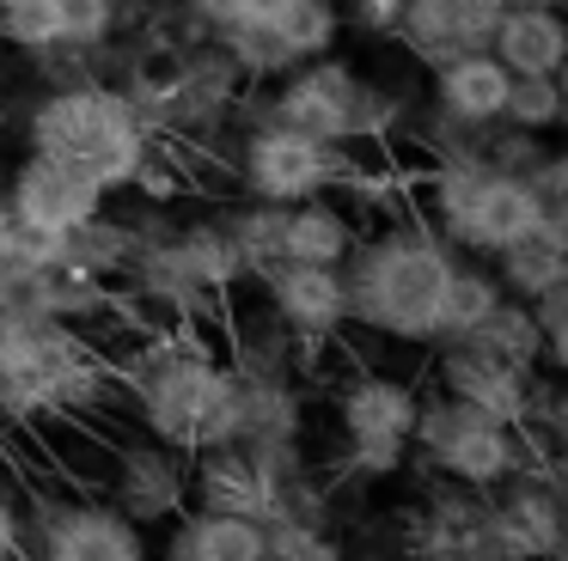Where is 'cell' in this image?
<instances>
[{"label": "cell", "mask_w": 568, "mask_h": 561, "mask_svg": "<svg viewBox=\"0 0 568 561\" xmlns=\"http://www.w3.org/2000/svg\"><path fill=\"white\" fill-rule=\"evenodd\" d=\"M116 390L129 397L141 434L160 446L196 451L233 446V409H239V373L214 341L196 329H160V336H135V348L111 366Z\"/></svg>", "instance_id": "cell-1"}, {"label": "cell", "mask_w": 568, "mask_h": 561, "mask_svg": "<svg viewBox=\"0 0 568 561\" xmlns=\"http://www.w3.org/2000/svg\"><path fill=\"white\" fill-rule=\"evenodd\" d=\"M453 268L458 251L434 238L416 214L361 226L355 251L343 256L348 329L379 336L385 348H434V317H440V293Z\"/></svg>", "instance_id": "cell-2"}, {"label": "cell", "mask_w": 568, "mask_h": 561, "mask_svg": "<svg viewBox=\"0 0 568 561\" xmlns=\"http://www.w3.org/2000/svg\"><path fill=\"white\" fill-rule=\"evenodd\" d=\"M26 153H50L62 165H74L87 183H99L104 195H123L148 177L160 141L148 134V122L135 116V104L123 98V85L111 80H80V85H43L26 110Z\"/></svg>", "instance_id": "cell-3"}, {"label": "cell", "mask_w": 568, "mask_h": 561, "mask_svg": "<svg viewBox=\"0 0 568 561\" xmlns=\"http://www.w3.org/2000/svg\"><path fill=\"white\" fill-rule=\"evenodd\" d=\"M111 397H123L116 373L92 354L80 329L0 312V421L87 415Z\"/></svg>", "instance_id": "cell-4"}, {"label": "cell", "mask_w": 568, "mask_h": 561, "mask_svg": "<svg viewBox=\"0 0 568 561\" xmlns=\"http://www.w3.org/2000/svg\"><path fill=\"white\" fill-rule=\"evenodd\" d=\"M257 110L270 122H287V129L312 134V141H331V146H385L404 129L409 98L367 80L343 55H318V61L287 68Z\"/></svg>", "instance_id": "cell-5"}, {"label": "cell", "mask_w": 568, "mask_h": 561, "mask_svg": "<svg viewBox=\"0 0 568 561\" xmlns=\"http://www.w3.org/2000/svg\"><path fill=\"white\" fill-rule=\"evenodd\" d=\"M409 214L446 238L458 256L495 263L531 220L544 214L526 177H507L489 165H422L416 190H409Z\"/></svg>", "instance_id": "cell-6"}, {"label": "cell", "mask_w": 568, "mask_h": 561, "mask_svg": "<svg viewBox=\"0 0 568 561\" xmlns=\"http://www.w3.org/2000/svg\"><path fill=\"white\" fill-rule=\"evenodd\" d=\"M422 409V385L409 373H355L336 385L331 402V476L336 482H392L409 463V427Z\"/></svg>", "instance_id": "cell-7"}, {"label": "cell", "mask_w": 568, "mask_h": 561, "mask_svg": "<svg viewBox=\"0 0 568 561\" xmlns=\"http://www.w3.org/2000/svg\"><path fill=\"white\" fill-rule=\"evenodd\" d=\"M531 463V439L446 390H422L416 427H409V463L422 482H458V488H501Z\"/></svg>", "instance_id": "cell-8"}, {"label": "cell", "mask_w": 568, "mask_h": 561, "mask_svg": "<svg viewBox=\"0 0 568 561\" xmlns=\"http://www.w3.org/2000/svg\"><path fill=\"white\" fill-rule=\"evenodd\" d=\"M355 146H331L312 141V134L287 129V122H270L263 110H251L245 129L226 146V165H233V190L245 202H312V195H336L348 177H355Z\"/></svg>", "instance_id": "cell-9"}, {"label": "cell", "mask_w": 568, "mask_h": 561, "mask_svg": "<svg viewBox=\"0 0 568 561\" xmlns=\"http://www.w3.org/2000/svg\"><path fill=\"white\" fill-rule=\"evenodd\" d=\"M19 561H153V543L104 494H31Z\"/></svg>", "instance_id": "cell-10"}, {"label": "cell", "mask_w": 568, "mask_h": 561, "mask_svg": "<svg viewBox=\"0 0 568 561\" xmlns=\"http://www.w3.org/2000/svg\"><path fill=\"white\" fill-rule=\"evenodd\" d=\"M397 561H501L489 488L422 482V494L397 519Z\"/></svg>", "instance_id": "cell-11"}, {"label": "cell", "mask_w": 568, "mask_h": 561, "mask_svg": "<svg viewBox=\"0 0 568 561\" xmlns=\"http://www.w3.org/2000/svg\"><path fill=\"white\" fill-rule=\"evenodd\" d=\"M257 293L270 299V312L287 324V336L300 341L306 373H318V360L348 336L343 268H331V263H275V268L257 275Z\"/></svg>", "instance_id": "cell-12"}, {"label": "cell", "mask_w": 568, "mask_h": 561, "mask_svg": "<svg viewBox=\"0 0 568 561\" xmlns=\"http://www.w3.org/2000/svg\"><path fill=\"white\" fill-rule=\"evenodd\" d=\"M0 190H7V220L26 232H50V238H68L87 220H99L111 207V195L99 183H87L74 165L50 153H19L13 165L0 171Z\"/></svg>", "instance_id": "cell-13"}, {"label": "cell", "mask_w": 568, "mask_h": 561, "mask_svg": "<svg viewBox=\"0 0 568 561\" xmlns=\"http://www.w3.org/2000/svg\"><path fill=\"white\" fill-rule=\"evenodd\" d=\"M99 494L111 500L123 519H135L141 531H165V524L190 507V458L172 446H160L153 434H141V439H129V446L111 451Z\"/></svg>", "instance_id": "cell-14"}, {"label": "cell", "mask_w": 568, "mask_h": 561, "mask_svg": "<svg viewBox=\"0 0 568 561\" xmlns=\"http://www.w3.org/2000/svg\"><path fill=\"white\" fill-rule=\"evenodd\" d=\"M221 354L239 378H306V360H300V341L287 336V324L270 312V299L257 293V280L226 293L221 305Z\"/></svg>", "instance_id": "cell-15"}, {"label": "cell", "mask_w": 568, "mask_h": 561, "mask_svg": "<svg viewBox=\"0 0 568 561\" xmlns=\"http://www.w3.org/2000/svg\"><path fill=\"white\" fill-rule=\"evenodd\" d=\"M531 378L538 373L489 354L483 341H446V348H434V390H446V397L470 402V409L495 415V421H507V427L526 421Z\"/></svg>", "instance_id": "cell-16"}, {"label": "cell", "mask_w": 568, "mask_h": 561, "mask_svg": "<svg viewBox=\"0 0 568 561\" xmlns=\"http://www.w3.org/2000/svg\"><path fill=\"white\" fill-rule=\"evenodd\" d=\"M495 19H501L495 0H404V19H397L392 43L416 68H446L458 55L489 49Z\"/></svg>", "instance_id": "cell-17"}, {"label": "cell", "mask_w": 568, "mask_h": 561, "mask_svg": "<svg viewBox=\"0 0 568 561\" xmlns=\"http://www.w3.org/2000/svg\"><path fill=\"white\" fill-rule=\"evenodd\" d=\"M489 524L495 543H501V561H550L556 543L568 537V512L531 476V463L519 476H507L501 488H489Z\"/></svg>", "instance_id": "cell-18"}, {"label": "cell", "mask_w": 568, "mask_h": 561, "mask_svg": "<svg viewBox=\"0 0 568 561\" xmlns=\"http://www.w3.org/2000/svg\"><path fill=\"white\" fill-rule=\"evenodd\" d=\"M489 55L507 73H556L568 61V7L562 0H519L495 19Z\"/></svg>", "instance_id": "cell-19"}, {"label": "cell", "mask_w": 568, "mask_h": 561, "mask_svg": "<svg viewBox=\"0 0 568 561\" xmlns=\"http://www.w3.org/2000/svg\"><path fill=\"white\" fill-rule=\"evenodd\" d=\"M270 555V531L239 512H209L184 507L160 537V561H263Z\"/></svg>", "instance_id": "cell-20"}, {"label": "cell", "mask_w": 568, "mask_h": 561, "mask_svg": "<svg viewBox=\"0 0 568 561\" xmlns=\"http://www.w3.org/2000/svg\"><path fill=\"white\" fill-rule=\"evenodd\" d=\"M306 390L300 378H239L233 446H300L306 439Z\"/></svg>", "instance_id": "cell-21"}, {"label": "cell", "mask_w": 568, "mask_h": 561, "mask_svg": "<svg viewBox=\"0 0 568 561\" xmlns=\"http://www.w3.org/2000/svg\"><path fill=\"white\" fill-rule=\"evenodd\" d=\"M507 85H514V73L489 49H477V55H458L446 68H428V104L458 122H501Z\"/></svg>", "instance_id": "cell-22"}, {"label": "cell", "mask_w": 568, "mask_h": 561, "mask_svg": "<svg viewBox=\"0 0 568 561\" xmlns=\"http://www.w3.org/2000/svg\"><path fill=\"white\" fill-rule=\"evenodd\" d=\"M495 275L514 299H538L550 287H568V220L538 214L501 256H495Z\"/></svg>", "instance_id": "cell-23"}, {"label": "cell", "mask_w": 568, "mask_h": 561, "mask_svg": "<svg viewBox=\"0 0 568 561\" xmlns=\"http://www.w3.org/2000/svg\"><path fill=\"white\" fill-rule=\"evenodd\" d=\"M361 220L348 214L336 195H312V202L282 207V263H331L343 268V256L355 251Z\"/></svg>", "instance_id": "cell-24"}, {"label": "cell", "mask_w": 568, "mask_h": 561, "mask_svg": "<svg viewBox=\"0 0 568 561\" xmlns=\"http://www.w3.org/2000/svg\"><path fill=\"white\" fill-rule=\"evenodd\" d=\"M178 256H184L190 280H196L214 305H226V293L251 280V268H245V256H239V244H233V232H226L221 214L178 220Z\"/></svg>", "instance_id": "cell-25"}, {"label": "cell", "mask_w": 568, "mask_h": 561, "mask_svg": "<svg viewBox=\"0 0 568 561\" xmlns=\"http://www.w3.org/2000/svg\"><path fill=\"white\" fill-rule=\"evenodd\" d=\"M501 275H495V263H477V256H458L453 280H446L440 293V317H434V348H446V341H465L483 329V317L501 305Z\"/></svg>", "instance_id": "cell-26"}, {"label": "cell", "mask_w": 568, "mask_h": 561, "mask_svg": "<svg viewBox=\"0 0 568 561\" xmlns=\"http://www.w3.org/2000/svg\"><path fill=\"white\" fill-rule=\"evenodd\" d=\"M62 263L80 268V275H99V280H111V287H116V275H123V263H129V220L104 207L99 220H87L80 232H68Z\"/></svg>", "instance_id": "cell-27"}, {"label": "cell", "mask_w": 568, "mask_h": 561, "mask_svg": "<svg viewBox=\"0 0 568 561\" xmlns=\"http://www.w3.org/2000/svg\"><path fill=\"white\" fill-rule=\"evenodd\" d=\"M55 49H104L129 37V0H50Z\"/></svg>", "instance_id": "cell-28"}, {"label": "cell", "mask_w": 568, "mask_h": 561, "mask_svg": "<svg viewBox=\"0 0 568 561\" xmlns=\"http://www.w3.org/2000/svg\"><path fill=\"white\" fill-rule=\"evenodd\" d=\"M465 341H483L489 354H501V360L526 366V373H538L544 366V336H538V317H531L526 299H514V293H501V305H495L489 317H483L477 336Z\"/></svg>", "instance_id": "cell-29"}, {"label": "cell", "mask_w": 568, "mask_h": 561, "mask_svg": "<svg viewBox=\"0 0 568 561\" xmlns=\"http://www.w3.org/2000/svg\"><path fill=\"white\" fill-rule=\"evenodd\" d=\"M275 43L287 49V61H318V55H336V37H343V12L336 0H294L282 19L270 24Z\"/></svg>", "instance_id": "cell-30"}, {"label": "cell", "mask_w": 568, "mask_h": 561, "mask_svg": "<svg viewBox=\"0 0 568 561\" xmlns=\"http://www.w3.org/2000/svg\"><path fill=\"white\" fill-rule=\"evenodd\" d=\"M519 434L531 439V458L538 451H568V378H556V373L531 378V402H526Z\"/></svg>", "instance_id": "cell-31"}, {"label": "cell", "mask_w": 568, "mask_h": 561, "mask_svg": "<svg viewBox=\"0 0 568 561\" xmlns=\"http://www.w3.org/2000/svg\"><path fill=\"white\" fill-rule=\"evenodd\" d=\"M507 129H526V134H556L562 129V98H556L550 73H514L507 85V104H501Z\"/></svg>", "instance_id": "cell-32"}, {"label": "cell", "mask_w": 568, "mask_h": 561, "mask_svg": "<svg viewBox=\"0 0 568 561\" xmlns=\"http://www.w3.org/2000/svg\"><path fill=\"white\" fill-rule=\"evenodd\" d=\"M196 37H226V31H251V24H275L294 0H178Z\"/></svg>", "instance_id": "cell-33"}, {"label": "cell", "mask_w": 568, "mask_h": 561, "mask_svg": "<svg viewBox=\"0 0 568 561\" xmlns=\"http://www.w3.org/2000/svg\"><path fill=\"white\" fill-rule=\"evenodd\" d=\"M531 317H538V336H544V366L538 373L568 378V287H550L538 299H526Z\"/></svg>", "instance_id": "cell-34"}, {"label": "cell", "mask_w": 568, "mask_h": 561, "mask_svg": "<svg viewBox=\"0 0 568 561\" xmlns=\"http://www.w3.org/2000/svg\"><path fill=\"white\" fill-rule=\"evenodd\" d=\"M263 561H355L336 531H270V555Z\"/></svg>", "instance_id": "cell-35"}, {"label": "cell", "mask_w": 568, "mask_h": 561, "mask_svg": "<svg viewBox=\"0 0 568 561\" xmlns=\"http://www.w3.org/2000/svg\"><path fill=\"white\" fill-rule=\"evenodd\" d=\"M526 183H531V195H538L544 214L568 220V141L562 146H544V159L526 171Z\"/></svg>", "instance_id": "cell-36"}, {"label": "cell", "mask_w": 568, "mask_h": 561, "mask_svg": "<svg viewBox=\"0 0 568 561\" xmlns=\"http://www.w3.org/2000/svg\"><path fill=\"white\" fill-rule=\"evenodd\" d=\"M336 12H343V31L392 37L397 19H404V0H336Z\"/></svg>", "instance_id": "cell-37"}, {"label": "cell", "mask_w": 568, "mask_h": 561, "mask_svg": "<svg viewBox=\"0 0 568 561\" xmlns=\"http://www.w3.org/2000/svg\"><path fill=\"white\" fill-rule=\"evenodd\" d=\"M26 549V494L0 476V561H19Z\"/></svg>", "instance_id": "cell-38"}, {"label": "cell", "mask_w": 568, "mask_h": 561, "mask_svg": "<svg viewBox=\"0 0 568 561\" xmlns=\"http://www.w3.org/2000/svg\"><path fill=\"white\" fill-rule=\"evenodd\" d=\"M531 476H538V482L550 488V500L568 512V451H538V458H531Z\"/></svg>", "instance_id": "cell-39"}, {"label": "cell", "mask_w": 568, "mask_h": 561, "mask_svg": "<svg viewBox=\"0 0 568 561\" xmlns=\"http://www.w3.org/2000/svg\"><path fill=\"white\" fill-rule=\"evenodd\" d=\"M7 129H13V98H7V80H0V146H7Z\"/></svg>", "instance_id": "cell-40"}, {"label": "cell", "mask_w": 568, "mask_h": 561, "mask_svg": "<svg viewBox=\"0 0 568 561\" xmlns=\"http://www.w3.org/2000/svg\"><path fill=\"white\" fill-rule=\"evenodd\" d=\"M550 80H556V98H562V129H568V61L550 73Z\"/></svg>", "instance_id": "cell-41"}, {"label": "cell", "mask_w": 568, "mask_h": 561, "mask_svg": "<svg viewBox=\"0 0 568 561\" xmlns=\"http://www.w3.org/2000/svg\"><path fill=\"white\" fill-rule=\"evenodd\" d=\"M7 171V165H0ZM7 226H13V220H7V190H0V238H7Z\"/></svg>", "instance_id": "cell-42"}, {"label": "cell", "mask_w": 568, "mask_h": 561, "mask_svg": "<svg viewBox=\"0 0 568 561\" xmlns=\"http://www.w3.org/2000/svg\"><path fill=\"white\" fill-rule=\"evenodd\" d=\"M550 561H568V537H562V543H556V555Z\"/></svg>", "instance_id": "cell-43"}, {"label": "cell", "mask_w": 568, "mask_h": 561, "mask_svg": "<svg viewBox=\"0 0 568 561\" xmlns=\"http://www.w3.org/2000/svg\"><path fill=\"white\" fill-rule=\"evenodd\" d=\"M562 7H568V0H562Z\"/></svg>", "instance_id": "cell-44"}]
</instances>
